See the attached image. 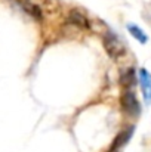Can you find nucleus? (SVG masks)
I'll return each mask as SVG.
<instances>
[{"mask_svg":"<svg viewBox=\"0 0 151 152\" xmlns=\"http://www.w3.org/2000/svg\"><path fill=\"white\" fill-rule=\"evenodd\" d=\"M102 43H104V48H105L107 53H108L113 59H119V58H122V56L126 53L124 45H123L122 40H120L116 34H113V33H105V34L102 36Z\"/></svg>","mask_w":151,"mask_h":152,"instance_id":"nucleus-1","label":"nucleus"},{"mask_svg":"<svg viewBox=\"0 0 151 152\" xmlns=\"http://www.w3.org/2000/svg\"><path fill=\"white\" fill-rule=\"evenodd\" d=\"M120 103H122V108L123 111L130 115V117H138L139 112H141V106H139V102L136 99L135 93L127 90L122 95V99H120Z\"/></svg>","mask_w":151,"mask_h":152,"instance_id":"nucleus-2","label":"nucleus"},{"mask_svg":"<svg viewBox=\"0 0 151 152\" xmlns=\"http://www.w3.org/2000/svg\"><path fill=\"white\" fill-rule=\"evenodd\" d=\"M67 21H68V24H71V25H74L77 28H82V30H89L91 28V21L79 9H71L68 12Z\"/></svg>","mask_w":151,"mask_h":152,"instance_id":"nucleus-3","label":"nucleus"},{"mask_svg":"<svg viewBox=\"0 0 151 152\" xmlns=\"http://www.w3.org/2000/svg\"><path fill=\"white\" fill-rule=\"evenodd\" d=\"M25 13H28L31 18H34L36 21H42L43 19V13H42V9L39 7V4L30 1V0H13Z\"/></svg>","mask_w":151,"mask_h":152,"instance_id":"nucleus-4","label":"nucleus"},{"mask_svg":"<svg viewBox=\"0 0 151 152\" xmlns=\"http://www.w3.org/2000/svg\"><path fill=\"white\" fill-rule=\"evenodd\" d=\"M139 83H141V89H142V95L145 103H151V75L147 72V69H141L139 71Z\"/></svg>","mask_w":151,"mask_h":152,"instance_id":"nucleus-5","label":"nucleus"},{"mask_svg":"<svg viewBox=\"0 0 151 152\" xmlns=\"http://www.w3.org/2000/svg\"><path fill=\"white\" fill-rule=\"evenodd\" d=\"M132 134H133V127H129V129H124L123 132H120L119 136L114 139V142H113V145L110 148V152H116L119 151L122 146H124L129 142V139L132 137Z\"/></svg>","mask_w":151,"mask_h":152,"instance_id":"nucleus-6","label":"nucleus"},{"mask_svg":"<svg viewBox=\"0 0 151 152\" xmlns=\"http://www.w3.org/2000/svg\"><path fill=\"white\" fill-rule=\"evenodd\" d=\"M120 84L124 86V87H130V86L135 84V71H133L132 68L126 69V71L122 74V77H120Z\"/></svg>","mask_w":151,"mask_h":152,"instance_id":"nucleus-7","label":"nucleus"},{"mask_svg":"<svg viewBox=\"0 0 151 152\" xmlns=\"http://www.w3.org/2000/svg\"><path fill=\"white\" fill-rule=\"evenodd\" d=\"M127 28H129V33H130L138 42H141V43H147V34H145L139 27H136V25H133V24H129Z\"/></svg>","mask_w":151,"mask_h":152,"instance_id":"nucleus-8","label":"nucleus"}]
</instances>
